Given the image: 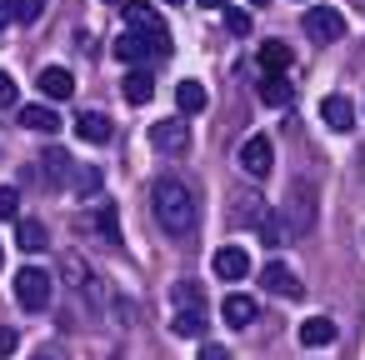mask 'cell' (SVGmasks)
Segmentation results:
<instances>
[{
  "mask_svg": "<svg viewBox=\"0 0 365 360\" xmlns=\"http://www.w3.org/2000/svg\"><path fill=\"white\" fill-rule=\"evenodd\" d=\"M150 210H155V220H160V230L165 235H190L195 230V220H200V210H195V195L180 185V180H155L150 185Z\"/></svg>",
  "mask_w": 365,
  "mask_h": 360,
  "instance_id": "6da1fadb",
  "label": "cell"
},
{
  "mask_svg": "<svg viewBox=\"0 0 365 360\" xmlns=\"http://www.w3.org/2000/svg\"><path fill=\"white\" fill-rule=\"evenodd\" d=\"M170 330L180 335V340H200L205 335V305H200V290L185 280V285H175V315H170Z\"/></svg>",
  "mask_w": 365,
  "mask_h": 360,
  "instance_id": "7a4b0ae2",
  "label": "cell"
},
{
  "mask_svg": "<svg viewBox=\"0 0 365 360\" xmlns=\"http://www.w3.org/2000/svg\"><path fill=\"white\" fill-rule=\"evenodd\" d=\"M115 56H120L125 66H135V61H160V56H170V36H145V31H125V36L115 41Z\"/></svg>",
  "mask_w": 365,
  "mask_h": 360,
  "instance_id": "3957f363",
  "label": "cell"
},
{
  "mask_svg": "<svg viewBox=\"0 0 365 360\" xmlns=\"http://www.w3.org/2000/svg\"><path fill=\"white\" fill-rule=\"evenodd\" d=\"M300 26H305V36H310L315 46H330V41L345 36V16H340L335 6H305Z\"/></svg>",
  "mask_w": 365,
  "mask_h": 360,
  "instance_id": "277c9868",
  "label": "cell"
},
{
  "mask_svg": "<svg viewBox=\"0 0 365 360\" xmlns=\"http://www.w3.org/2000/svg\"><path fill=\"white\" fill-rule=\"evenodd\" d=\"M16 300H21V310H46L51 305V275L41 265H26L16 275Z\"/></svg>",
  "mask_w": 365,
  "mask_h": 360,
  "instance_id": "5b68a950",
  "label": "cell"
},
{
  "mask_svg": "<svg viewBox=\"0 0 365 360\" xmlns=\"http://www.w3.org/2000/svg\"><path fill=\"white\" fill-rule=\"evenodd\" d=\"M270 165H275V145H270V135H250V140L240 145V170L255 175V180H265Z\"/></svg>",
  "mask_w": 365,
  "mask_h": 360,
  "instance_id": "8992f818",
  "label": "cell"
},
{
  "mask_svg": "<svg viewBox=\"0 0 365 360\" xmlns=\"http://www.w3.org/2000/svg\"><path fill=\"white\" fill-rule=\"evenodd\" d=\"M150 145H155L160 155H180V150H190V130H185V120H155V125H150Z\"/></svg>",
  "mask_w": 365,
  "mask_h": 360,
  "instance_id": "52a82bcc",
  "label": "cell"
},
{
  "mask_svg": "<svg viewBox=\"0 0 365 360\" xmlns=\"http://www.w3.org/2000/svg\"><path fill=\"white\" fill-rule=\"evenodd\" d=\"M210 270H215V280H245L250 275V255L240 245H220L210 255Z\"/></svg>",
  "mask_w": 365,
  "mask_h": 360,
  "instance_id": "ba28073f",
  "label": "cell"
},
{
  "mask_svg": "<svg viewBox=\"0 0 365 360\" xmlns=\"http://www.w3.org/2000/svg\"><path fill=\"white\" fill-rule=\"evenodd\" d=\"M320 120H325L330 130L350 135V130H355V101H350V96H325V101H320Z\"/></svg>",
  "mask_w": 365,
  "mask_h": 360,
  "instance_id": "9c48e42d",
  "label": "cell"
},
{
  "mask_svg": "<svg viewBox=\"0 0 365 360\" xmlns=\"http://www.w3.org/2000/svg\"><path fill=\"white\" fill-rule=\"evenodd\" d=\"M260 285H265L270 295H285V300H295V295L305 290V285L295 280V270H290V265H280V260H270V265L260 270Z\"/></svg>",
  "mask_w": 365,
  "mask_h": 360,
  "instance_id": "30bf717a",
  "label": "cell"
},
{
  "mask_svg": "<svg viewBox=\"0 0 365 360\" xmlns=\"http://www.w3.org/2000/svg\"><path fill=\"white\" fill-rule=\"evenodd\" d=\"M120 11H125V26H130V31H145V36H170V31H165V21L155 16V6H145V0H125Z\"/></svg>",
  "mask_w": 365,
  "mask_h": 360,
  "instance_id": "8fae6325",
  "label": "cell"
},
{
  "mask_svg": "<svg viewBox=\"0 0 365 360\" xmlns=\"http://www.w3.org/2000/svg\"><path fill=\"white\" fill-rule=\"evenodd\" d=\"M36 86H41V96H46V101H71V96H76V76H71L66 66H46Z\"/></svg>",
  "mask_w": 365,
  "mask_h": 360,
  "instance_id": "7c38bea8",
  "label": "cell"
},
{
  "mask_svg": "<svg viewBox=\"0 0 365 360\" xmlns=\"http://www.w3.org/2000/svg\"><path fill=\"white\" fill-rule=\"evenodd\" d=\"M76 135H81L86 145H106V140L115 135V125H110V115H101V110H81V115H76Z\"/></svg>",
  "mask_w": 365,
  "mask_h": 360,
  "instance_id": "4fadbf2b",
  "label": "cell"
},
{
  "mask_svg": "<svg viewBox=\"0 0 365 360\" xmlns=\"http://www.w3.org/2000/svg\"><path fill=\"white\" fill-rule=\"evenodd\" d=\"M120 96H125L130 106H145V101L155 96V76H150L145 66H135V71H125V81H120Z\"/></svg>",
  "mask_w": 365,
  "mask_h": 360,
  "instance_id": "5bb4252c",
  "label": "cell"
},
{
  "mask_svg": "<svg viewBox=\"0 0 365 360\" xmlns=\"http://www.w3.org/2000/svg\"><path fill=\"white\" fill-rule=\"evenodd\" d=\"M295 101V86L285 81V71H270V76H260V106H290Z\"/></svg>",
  "mask_w": 365,
  "mask_h": 360,
  "instance_id": "9a60e30c",
  "label": "cell"
},
{
  "mask_svg": "<svg viewBox=\"0 0 365 360\" xmlns=\"http://www.w3.org/2000/svg\"><path fill=\"white\" fill-rule=\"evenodd\" d=\"M21 125L36 135H56L61 130V110L56 106H21Z\"/></svg>",
  "mask_w": 365,
  "mask_h": 360,
  "instance_id": "2e32d148",
  "label": "cell"
},
{
  "mask_svg": "<svg viewBox=\"0 0 365 360\" xmlns=\"http://www.w3.org/2000/svg\"><path fill=\"white\" fill-rule=\"evenodd\" d=\"M335 340V320L330 315H310V320H300V345L305 350H325Z\"/></svg>",
  "mask_w": 365,
  "mask_h": 360,
  "instance_id": "e0dca14e",
  "label": "cell"
},
{
  "mask_svg": "<svg viewBox=\"0 0 365 360\" xmlns=\"http://www.w3.org/2000/svg\"><path fill=\"white\" fill-rule=\"evenodd\" d=\"M255 230H260V245H285L290 240V225H285L280 210H260L255 215Z\"/></svg>",
  "mask_w": 365,
  "mask_h": 360,
  "instance_id": "ac0fdd59",
  "label": "cell"
},
{
  "mask_svg": "<svg viewBox=\"0 0 365 360\" xmlns=\"http://www.w3.org/2000/svg\"><path fill=\"white\" fill-rule=\"evenodd\" d=\"M61 275H66V285H71V290H81V295H91V290H96V285H91L96 275H91V265H86L76 250H71V255H61Z\"/></svg>",
  "mask_w": 365,
  "mask_h": 360,
  "instance_id": "d6986e66",
  "label": "cell"
},
{
  "mask_svg": "<svg viewBox=\"0 0 365 360\" xmlns=\"http://www.w3.org/2000/svg\"><path fill=\"white\" fill-rule=\"evenodd\" d=\"M205 101H210V96H205L200 81H180V86H175V106H180V115H200Z\"/></svg>",
  "mask_w": 365,
  "mask_h": 360,
  "instance_id": "ffe728a7",
  "label": "cell"
},
{
  "mask_svg": "<svg viewBox=\"0 0 365 360\" xmlns=\"http://www.w3.org/2000/svg\"><path fill=\"white\" fill-rule=\"evenodd\" d=\"M41 170H46V180H51V185H71L76 160H71L66 150H46V155H41Z\"/></svg>",
  "mask_w": 365,
  "mask_h": 360,
  "instance_id": "44dd1931",
  "label": "cell"
},
{
  "mask_svg": "<svg viewBox=\"0 0 365 360\" xmlns=\"http://www.w3.org/2000/svg\"><path fill=\"white\" fill-rule=\"evenodd\" d=\"M16 240H21V250H46V245H51L46 225L31 220V215H16Z\"/></svg>",
  "mask_w": 365,
  "mask_h": 360,
  "instance_id": "7402d4cb",
  "label": "cell"
},
{
  "mask_svg": "<svg viewBox=\"0 0 365 360\" xmlns=\"http://www.w3.org/2000/svg\"><path fill=\"white\" fill-rule=\"evenodd\" d=\"M220 315H225V325H235V330H245V325L255 320V300H250V295H225V305H220Z\"/></svg>",
  "mask_w": 365,
  "mask_h": 360,
  "instance_id": "603a6c76",
  "label": "cell"
},
{
  "mask_svg": "<svg viewBox=\"0 0 365 360\" xmlns=\"http://www.w3.org/2000/svg\"><path fill=\"white\" fill-rule=\"evenodd\" d=\"M260 66L265 71H285L290 66V46L285 41H260Z\"/></svg>",
  "mask_w": 365,
  "mask_h": 360,
  "instance_id": "cb8c5ba5",
  "label": "cell"
},
{
  "mask_svg": "<svg viewBox=\"0 0 365 360\" xmlns=\"http://www.w3.org/2000/svg\"><path fill=\"white\" fill-rule=\"evenodd\" d=\"M96 225H101V235H106L110 245H125V235H120V210H115L110 200L101 205V215H96Z\"/></svg>",
  "mask_w": 365,
  "mask_h": 360,
  "instance_id": "d4e9b609",
  "label": "cell"
},
{
  "mask_svg": "<svg viewBox=\"0 0 365 360\" xmlns=\"http://www.w3.org/2000/svg\"><path fill=\"white\" fill-rule=\"evenodd\" d=\"M6 11H11V21L31 26V21H41V11H46V0H6Z\"/></svg>",
  "mask_w": 365,
  "mask_h": 360,
  "instance_id": "484cf974",
  "label": "cell"
},
{
  "mask_svg": "<svg viewBox=\"0 0 365 360\" xmlns=\"http://www.w3.org/2000/svg\"><path fill=\"white\" fill-rule=\"evenodd\" d=\"M71 185H76L81 195H96V190H101V170H96V165H76V170H71Z\"/></svg>",
  "mask_w": 365,
  "mask_h": 360,
  "instance_id": "4316f807",
  "label": "cell"
},
{
  "mask_svg": "<svg viewBox=\"0 0 365 360\" xmlns=\"http://www.w3.org/2000/svg\"><path fill=\"white\" fill-rule=\"evenodd\" d=\"M16 215H21V190L0 185V220H16Z\"/></svg>",
  "mask_w": 365,
  "mask_h": 360,
  "instance_id": "83f0119b",
  "label": "cell"
},
{
  "mask_svg": "<svg viewBox=\"0 0 365 360\" xmlns=\"http://www.w3.org/2000/svg\"><path fill=\"white\" fill-rule=\"evenodd\" d=\"M225 26H230V36H245L250 31V16L245 11H225Z\"/></svg>",
  "mask_w": 365,
  "mask_h": 360,
  "instance_id": "f1b7e54d",
  "label": "cell"
},
{
  "mask_svg": "<svg viewBox=\"0 0 365 360\" xmlns=\"http://www.w3.org/2000/svg\"><path fill=\"white\" fill-rule=\"evenodd\" d=\"M195 360H235V355H230L225 345H200V355H195Z\"/></svg>",
  "mask_w": 365,
  "mask_h": 360,
  "instance_id": "f546056e",
  "label": "cell"
},
{
  "mask_svg": "<svg viewBox=\"0 0 365 360\" xmlns=\"http://www.w3.org/2000/svg\"><path fill=\"white\" fill-rule=\"evenodd\" d=\"M0 106H16V81L0 71Z\"/></svg>",
  "mask_w": 365,
  "mask_h": 360,
  "instance_id": "4dcf8cb0",
  "label": "cell"
},
{
  "mask_svg": "<svg viewBox=\"0 0 365 360\" xmlns=\"http://www.w3.org/2000/svg\"><path fill=\"white\" fill-rule=\"evenodd\" d=\"M16 355V330H0V360Z\"/></svg>",
  "mask_w": 365,
  "mask_h": 360,
  "instance_id": "1f68e13d",
  "label": "cell"
},
{
  "mask_svg": "<svg viewBox=\"0 0 365 360\" xmlns=\"http://www.w3.org/2000/svg\"><path fill=\"white\" fill-rule=\"evenodd\" d=\"M195 6H205V11H220V6H225V0H195Z\"/></svg>",
  "mask_w": 365,
  "mask_h": 360,
  "instance_id": "d6a6232c",
  "label": "cell"
},
{
  "mask_svg": "<svg viewBox=\"0 0 365 360\" xmlns=\"http://www.w3.org/2000/svg\"><path fill=\"white\" fill-rule=\"evenodd\" d=\"M6 26H11V11H6V6H0V31H6Z\"/></svg>",
  "mask_w": 365,
  "mask_h": 360,
  "instance_id": "836d02e7",
  "label": "cell"
},
{
  "mask_svg": "<svg viewBox=\"0 0 365 360\" xmlns=\"http://www.w3.org/2000/svg\"><path fill=\"white\" fill-rule=\"evenodd\" d=\"M36 360H56V355H36Z\"/></svg>",
  "mask_w": 365,
  "mask_h": 360,
  "instance_id": "e575fe53",
  "label": "cell"
},
{
  "mask_svg": "<svg viewBox=\"0 0 365 360\" xmlns=\"http://www.w3.org/2000/svg\"><path fill=\"white\" fill-rule=\"evenodd\" d=\"M250 6H265V0H250Z\"/></svg>",
  "mask_w": 365,
  "mask_h": 360,
  "instance_id": "d590c367",
  "label": "cell"
},
{
  "mask_svg": "<svg viewBox=\"0 0 365 360\" xmlns=\"http://www.w3.org/2000/svg\"><path fill=\"white\" fill-rule=\"evenodd\" d=\"M0 265H6V250H0Z\"/></svg>",
  "mask_w": 365,
  "mask_h": 360,
  "instance_id": "8d00e7d4",
  "label": "cell"
},
{
  "mask_svg": "<svg viewBox=\"0 0 365 360\" xmlns=\"http://www.w3.org/2000/svg\"><path fill=\"white\" fill-rule=\"evenodd\" d=\"M170 6H180V0H170Z\"/></svg>",
  "mask_w": 365,
  "mask_h": 360,
  "instance_id": "74e56055",
  "label": "cell"
}]
</instances>
